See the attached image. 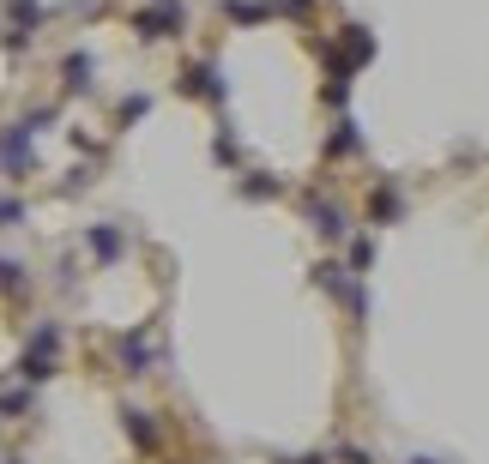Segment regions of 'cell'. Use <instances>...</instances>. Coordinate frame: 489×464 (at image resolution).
<instances>
[{
	"label": "cell",
	"mask_w": 489,
	"mask_h": 464,
	"mask_svg": "<svg viewBox=\"0 0 489 464\" xmlns=\"http://www.w3.org/2000/svg\"><path fill=\"white\" fill-rule=\"evenodd\" d=\"M55 368H61V326H37L31 344H24V356H19V380L24 386H42Z\"/></svg>",
	"instance_id": "cell-1"
},
{
	"label": "cell",
	"mask_w": 489,
	"mask_h": 464,
	"mask_svg": "<svg viewBox=\"0 0 489 464\" xmlns=\"http://www.w3.org/2000/svg\"><path fill=\"white\" fill-rule=\"evenodd\" d=\"M314 283H321L326 296H339L357 320H368V290H363V278H350L339 260H321V265H314Z\"/></svg>",
	"instance_id": "cell-2"
},
{
	"label": "cell",
	"mask_w": 489,
	"mask_h": 464,
	"mask_svg": "<svg viewBox=\"0 0 489 464\" xmlns=\"http://www.w3.org/2000/svg\"><path fill=\"white\" fill-rule=\"evenodd\" d=\"M37 133H31V121H13L6 133H0V169L19 182V175H31V163H37Z\"/></svg>",
	"instance_id": "cell-3"
},
{
	"label": "cell",
	"mask_w": 489,
	"mask_h": 464,
	"mask_svg": "<svg viewBox=\"0 0 489 464\" xmlns=\"http://www.w3.org/2000/svg\"><path fill=\"white\" fill-rule=\"evenodd\" d=\"M187 24V13H182V0H151L140 19H133V31H140L145 42H163V37H176Z\"/></svg>",
	"instance_id": "cell-4"
},
{
	"label": "cell",
	"mask_w": 489,
	"mask_h": 464,
	"mask_svg": "<svg viewBox=\"0 0 489 464\" xmlns=\"http://www.w3.org/2000/svg\"><path fill=\"white\" fill-rule=\"evenodd\" d=\"M303 218H308V229H314V236H326V242H339V236L350 229L345 211H339L332 200H308V205H303Z\"/></svg>",
	"instance_id": "cell-5"
},
{
	"label": "cell",
	"mask_w": 489,
	"mask_h": 464,
	"mask_svg": "<svg viewBox=\"0 0 489 464\" xmlns=\"http://www.w3.org/2000/svg\"><path fill=\"white\" fill-rule=\"evenodd\" d=\"M182 91H187V97H205V103H224V79H218V67H205V61L187 67Z\"/></svg>",
	"instance_id": "cell-6"
},
{
	"label": "cell",
	"mask_w": 489,
	"mask_h": 464,
	"mask_svg": "<svg viewBox=\"0 0 489 464\" xmlns=\"http://www.w3.org/2000/svg\"><path fill=\"white\" fill-rule=\"evenodd\" d=\"M37 410V386H0V423H19V416H31Z\"/></svg>",
	"instance_id": "cell-7"
},
{
	"label": "cell",
	"mask_w": 489,
	"mask_h": 464,
	"mask_svg": "<svg viewBox=\"0 0 489 464\" xmlns=\"http://www.w3.org/2000/svg\"><path fill=\"white\" fill-rule=\"evenodd\" d=\"M85 242H91V254H97V260L109 265V260H122L127 236H122V229H115V223H91V229H85Z\"/></svg>",
	"instance_id": "cell-8"
},
{
	"label": "cell",
	"mask_w": 489,
	"mask_h": 464,
	"mask_svg": "<svg viewBox=\"0 0 489 464\" xmlns=\"http://www.w3.org/2000/svg\"><path fill=\"white\" fill-rule=\"evenodd\" d=\"M115 350H122V368H127V374H151V350H145V332H127Z\"/></svg>",
	"instance_id": "cell-9"
},
{
	"label": "cell",
	"mask_w": 489,
	"mask_h": 464,
	"mask_svg": "<svg viewBox=\"0 0 489 464\" xmlns=\"http://www.w3.org/2000/svg\"><path fill=\"white\" fill-rule=\"evenodd\" d=\"M61 85L67 91H91V55H67L61 61Z\"/></svg>",
	"instance_id": "cell-10"
},
{
	"label": "cell",
	"mask_w": 489,
	"mask_h": 464,
	"mask_svg": "<svg viewBox=\"0 0 489 464\" xmlns=\"http://www.w3.org/2000/svg\"><path fill=\"white\" fill-rule=\"evenodd\" d=\"M278 193H285V182H278V175H254V169H248L242 200H278Z\"/></svg>",
	"instance_id": "cell-11"
},
{
	"label": "cell",
	"mask_w": 489,
	"mask_h": 464,
	"mask_svg": "<svg viewBox=\"0 0 489 464\" xmlns=\"http://www.w3.org/2000/svg\"><path fill=\"white\" fill-rule=\"evenodd\" d=\"M357 145H363V133H357V121H339V133L326 139V157H350Z\"/></svg>",
	"instance_id": "cell-12"
},
{
	"label": "cell",
	"mask_w": 489,
	"mask_h": 464,
	"mask_svg": "<svg viewBox=\"0 0 489 464\" xmlns=\"http://www.w3.org/2000/svg\"><path fill=\"white\" fill-rule=\"evenodd\" d=\"M368 211H375V218H381V223H393V218H399V211H405V200H399L393 187H375V200H368Z\"/></svg>",
	"instance_id": "cell-13"
},
{
	"label": "cell",
	"mask_w": 489,
	"mask_h": 464,
	"mask_svg": "<svg viewBox=\"0 0 489 464\" xmlns=\"http://www.w3.org/2000/svg\"><path fill=\"white\" fill-rule=\"evenodd\" d=\"M368 265H375V242H368V236H357V242H350V278H368Z\"/></svg>",
	"instance_id": "cell-14"
},
{
	"label": "cell",
	"mask_w": 489,
	"mask_h": 464,
	"mask_svg": "<svg viewBox=\"0 0 489 464\" xmlns=\"http://www.w3.org/2000/svg\"><path fill=\"white\" fill-rule=\"evenodd\" d=\"M24 283H31V278H24V265L0 254V290H6V296H24Z\"/></svg>",
	"instance_id": "cell-15"
},
{
	"label": "cell",
	"mask_w": 489,
	"mask_h": 464,
	"mask_svg": "<svg viewBox=\"0 0 489 464\" xmlns=\"http://www.w3.org/2000/svg\"><path fill=\"white\" fill-rule=\"evenodd\" d=\"M122 423H127V434H133V446H145V452H151V441H158V434H151V423H145V410H122Z\"/></svg>",
	"instance_id": "cell-16"
},
{
	"label": "cell",
	"mask_w": 489,
	"mask_h": 464,
	"mask_svg": "<svg viewBox=\"0 0 489 464\" xmlns=\"http://www.w3.org/2000/svg\"><path fill=\"white\" fill-rule=\"evenodd\" d=\"M224 13H230L236 24H254V19H266L272 6H248V0H224Z\"/></svg>",
	"instance_id": "cell-17"
},
{
	"label": "cell",
	"mask_w": 489,
	"mask_h": 464,
	"mask_svg": "<svg viewBox=\"0 0 489 464\" xmlns=\"http://www.w3.org/2000/svg\"><path fill=\"white\" fill-rule=\"evenodd\" d=\"M19 223H24V200L0 193V229H19Z\"/></svg>",
	"instance_id": "cell-18"
},
{
	"label": "cell",
	"mask_w": 489,
	"mask_h": 464,
	"mask_svg": "<svg viewBox=\"0 0 489 464\" xmlns=\"http://www.w3.org/2000/svg\"><path fill=\"white\" fill-rule=\"evenodd\" d=\"M212 151H218V163H242V145H236V133H218V139H212Z\"/></svg>",
	"instance_id": "cell-19"
},
{
	"label": "cell",
	"mask_w": 489,
	"mask_h": 464,
	"mask_svg": "<svg viewBox=\"0 0 489 464\" xmlns=\"http://www.w3.org/2000/svg\"><path fill=\"white\" fill-rule=\"evenodd\" d=\"M145 109H151V97H127V103H122V121H140Z\"/></svg>",
	"instance_id": "cell-20"
},
{
	"label": "cell",
	"mask_w": 489,
	"mask_h": 464,
	"mask_svg": "<svg viewBox=\"0 0 489 464\" xmlns=\"http://www.w3.org/2000/svg\"><path fill=\"white\" fill-rule=\"evenodd\" d=\"M345 464H375V452H363V446H345Z\"/></svg>",
	"instance_id": "cell-21"
},
{
	"label": "cell",
	"mask_w": 489,
	"mask_h": 464,
	"mask_svg": "<svg viewBox=\"0 0 489 464\" xmlns=\"http://www.w3.org/2000/svg\"><path fill=\"white\" fill-rule=\"evenodd\" d=\"M278 464H326L321 452H303V459H278Z\"/></svg>",
	"instance_id": "cell-22"
},
{
	"label": "cell",
	"mask_w": 489,
	"mask_h": 464,
	"mask_svg": "<svg viewBox=\"0 0 489 464\" xmlns=\"http://www.w3.org/2000/svg\"><path fill=\"white\" fill-rule=\"evenodd\" d=\"M411 464H435V459H411Z\"/></svg>",
	"instance_id": "cell-23"
},
{
	"label": "cell",
	"mask_w": 489,
	"mask_h": 464,
	"mask_svg": "<svg viewBox=\"0 0 489 464\" xmlns=\"http://www.w3.org/2000/svg\"><path fill=\"white\" fill-rule=\"evenodd\" d=\"M6 464H24V459H6Z\"/></svg>",
	"instance_id": "cell-24"
}]
</instances>
